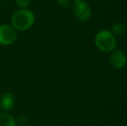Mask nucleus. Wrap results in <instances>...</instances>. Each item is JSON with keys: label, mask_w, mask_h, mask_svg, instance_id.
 I'll use <instances>...</instances> for the list:
<instances>
[{"label": "nucleus", "mask_w": 127, "mask_h": 126, "mask_svg": "<svg viewBox=\"0 0 127 126\" xmlns=\"http://www.w3.org/2000/svg\"><path fill=\"white\" fill-rule=\"evenodd\" d=\"M16 121H17V123L20 124V125H24L27 122V118L24 116H20V117H18L17 119H16Z\"/></svg>", "instance_id": "11"}, {"label": "nucleus", "mask_w": 127, "mask_h": 126, "mask_svg": "<svg viewBox=\"0 0 127 126\" xmlns=\"http://www.w3.org/2000/svg\"><path fill=\"white\" fill-rule=\"evenodd\" d=\"M15 105V99L12 93H5L0 98V109L3 111H7L13 109Z\"/></svg>", "instance_id": "6"}, {"label": "nucleus", "mask_w": 127, "mask_h": 126, "mask_svg": "<svg viewBox=\"0 0 127 126\" xmlns=\"http://www.w3.org/2000/svg\"><path fill=\"white\" fill-rule=\"evenodd\" d=\"M15 3L20 9H27L30 3V0H15Z\"/></svg>", "instance_id": "9"}, {"label": "nucleus", "mask_w": 127, "mask_h": 126, "mask_svg": "<svg viewBox=\"0 0 127 126\" xmlns=\"http://www.w3.org/2000/svg\"><path fill=\"white\" fill-rule=\"evenodd\" d=\"M94 44L101 52L111 53L116 49L117 39L111 30L103 29L96 34L94 37Z\"/></svg>", "instance_id": "2"}, {"label": "nucleus", "mask_w": 127, "mask_h": 126, "mask_svg": "<svg viewBox=\"0 0 127 126\" xmlns=\"http://www.w3.org/2000/svg\"><path fill=\"white\" fill-rule=\"evenodd\" d=\"M74 3V15L80 22H86L91 17L92 10L84 0H72Z\"/></svg>", "instance_id": "3"}, {"label": "nucleus", "mask_w": 127, "mask_h": 126, "mask_svg": "<svg viewBox=\"0 0 127 126\" xmlns=\"http://www.w3.org/2000/svg\"><path fill=\"white\" fill-rule=\"evenodd\" d=\"M1 1H3V0H0V2H1Z\"/></svg>", "instance_id": "12"}, {"label": "nucleus", "mask_w": 127, "mask_h": 126, "mask_svg": "<svg viewBox=\"0 0 127 126\" xmlns=\"http://www.w3.org/2000/svg\"><path fill=\"white\" fill-rule=\"evenodd\" d=\"M17 31L10 24L0 25V45L10 46L17 41Z\"/></svg>", "instance_id": "4"}, {"label": "nucleus", "mask_w": 127, "mask_h": 126, "mask_svg": "<svg viewBox=\"0 0 127 126\" xmlns=\"http://www.w3.org/2000/svg\"><path fill=\"white\" fill-rule=\"evenodd\" d=\"M56 3L64 9H68L72 5V0H56Z\"/></svg>", "instance_id": "10"}, {"label": "nucleus", "mask_w": 127, "mask_h": 126, "mask_svg": "<svg viewBox=\"0 0 127 126\" xmlns=\"http://www.w3.org/2000/svg\"><path fill=\"white\" fill-rule=\"evenodd\" d=\"M0 126H17V121L7 111L0 112Z\"/></svg>", "instance_id": "7"}, {"label": "nucleus", "mask_w": 127, "mask_h": 126, "mask_svg": "<svg viewBox=\"0 0 127 126\" xmlns=\"http://www.w3.org/2000/svg\"><path fill=\"white\" fill-rule=\"evenodd\" d=\"M35 14L29 9L17 10L10 18V25L17 31H26L35 24Z\"/></svg>", "instance_id": "1"}, {"label": "nucleus", "mask_w": 127, "mask_h": 126, "mask_svg": "<svg viewBox=\"0 0 127 126\" xmlns=\"http://www.w3.org/2000/svg\"><path fill=\"white\" fill-rule=\"evenodd\" d=\"M111 53L112 54L110 55V62L112 67L116 69L123 68L127 63L126 54L119 49H114Z\"/></svg>", "instance_id": "5"}, {"label": "nucleus", "mask_w": 127, "mask_h": 126, "mask_svg": "<svg viewBox=\"0 0 127 126\" xmlns=\"http://www.w3.org/2000/svg\"><path fill=\"white\" fill-rule=\"evenodd\" d=\"M126 26L122 23H115L112 26V29L111 32L115 36H121L124 35L126 33Z\"/></svg>", "instance_id": "8"}]
</instances>
